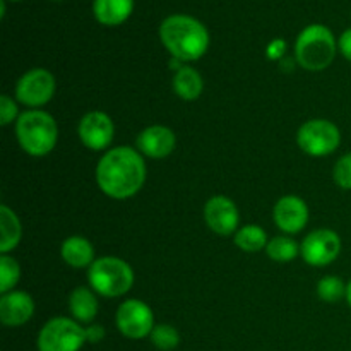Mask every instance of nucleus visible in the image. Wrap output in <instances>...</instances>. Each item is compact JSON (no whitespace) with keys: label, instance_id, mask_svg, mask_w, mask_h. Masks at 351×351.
I'll use <instances>...</instances> for the list:
<instances>
[{"label":"nucleus","instance_id":"obj_7","mask_svg":"<svg viewBox=\"0 0 351 351\" xmlns=\"http://www.w3.org/2000/svg\"><path fill=\"white\" fill-rule=\"evenodd\" d=\"M297 144L308 156H328L335 153L341 144V132L331 120H308L298 129Z\"/></svg>","mask_w":351,"mask_h":351},{"label":"nucleus","instance_id":"obj_17","mask_svg":"<svg viewBox=\"0 0 351 351\" xmlns=\"http://www.w3.org/2000/svg\"><path fill=\"white\" fill-rule=\"evenodd\" d=\"M98 300L93 288L77 287L69 295V311L79 324H91L98 314Z\"/></svg>","mask_w":351,"mask_h":351},{"label":"nucleus","instance_id":"obj_2","mask_svg":"<svg viewBox=\"0 0 351 351\" xmlns=\"http://www.w3.org/2000/svg\"><path fill=\"white\" fill-rule=\"evenodd\" d=\"M160 40L171 57L180 62H195L209 48L208 27L187 14L168 16L160 26Z\"/></svg>","mask_w":351,"mask_h":351},{"label":"nucleus","instance_id":"obj_3","mask_svg":"<svg viewBox=\"0 0 351 351\" xmlns=\"http://www.w3.org/2000/svg\"><path fill=\"white\" fill-rule=\"evenodd\" d=\"M16 136L24 153L34 158L47 156L57 146L58 127L48 112L26 110L16 120Z\"/></svg>","mask_w":351,"mask_h":351},{"label":"nucleus","instance_id":"obj_21","mask_svg":"<svg viewBox=\"0 0 351 351\" xmlns=\"http://www.w3.org/2000/svg\"><path fill=\"white\" fill-rule=\"evenodd\" d=\"M233 240H235V245L239 247L240 250L250 254L266 249L267 242H269L264 228H261V226L257 225H247L242 226L240 230H237Z\"/></svg>","mask_w":351,"mask_h":351},{"label":"nucleus","instance_id":"obj_22","mask_svg":"<svg viewBox=\"0 0 351 351\" xmlns=\"http://www.w3.org/2000/svg\"><path fill=\"white\" fill-rule=\"evenodd\" d=\"M266 254L269 259L276 261V263H291L300 254V245L287 235L274 237L267 242Z\"/></svg>","mask_w":351,"mask_h":351},{"label":"nucleus","instance_id":"obj_29","mask_svg":"<svg viewBox=\"0 0 351 351\" xmlns=\"http://www.w3.org/2000/svg\"><path fill=\"white\" fill-rule=\"evenodd\" d=\"M338 50L341 51V55L346 58V60L351 62V27H348L346 31H343V34L339 36Z\"/></svg>","mask_w":351,"mask_h":351},{"label":"nucleus","instance_id":"obj_14","mask_svg":"<svg viewBox=\"0 0 351 351\" xmlns=\"http://www.w3.org/2000/svg\"><path fill=\"white\" fill-rule=\"evenodd\" d=\"M177 137L173 130L165 125L146 127L136 139V149L153 160H161L173 153Z\"/></svg>","mask_w":351,"mask_h":351},{"label":"nucleus","instance_id":"obj_8","mask_svg":"<svg viewBox=\"0 0 351 351\" xmlns=\"http://www.w3.org/2000/svg\"><path fill=\"white\" fill-rule=\"evenodd\" d=\"M57 89L55 75L43 67L31 69L24 72L16 84V99L21 105L31 110H38L51 101Z\"/></svg>","mask_w":351,"mask_h":351},{"label":"nucleus","instance_id":"obj_20","mask_svg":"<svg viewBox=\"0 0 351 351\" xmlns=\"http://www.w3.org/2000/svg\"><path fill=\"white\" fill-rule=\"evenodd\" d=\"M23 237L19 218L9 206H0V254H9L16 249Z\"/></svg>","mask_w":351,"mask_h":351},{"label":"nucleus","instance_id":"obj_23","mask_svg":"<svg viewBox=\"0 0 351 351\" xmlns=\"http://www.w3.org/2000/svg\"><path fill=\"white\" fill-rule=\"evenodd\" d=\"M21 278V267L16 259L9 256V254H2L0 256V293H9L14 290Z\"/></svg>","mask_w":351,"mask_h":351},{"label":"nucleus","instance_id":"obj_25","mask_svg":"<svg viewBox=\"0 0 351 351\" xmlns=\"http://www.w3.org/2000/svg\"><path fill=\"white\" fill-rule=\"evenodd\" d=\"M149 339L154 345V348H158L160 351H173L178 345H180V335H178L177 329L170 324L154 326Z\"/></svg>","mask_w":351,"mask_h":351},{"label":"nucleus","instance_id":"obj_9","mask_svg":"<svg viewBox=\"0 0 351 351\" xmlns=\"http://www.w3.org/2000/svg\"><path fill=\"white\" fill-rule=\"evenodd\" d=\"M117 329L129 339L149 338L154 329V315L147 304L137 298L122 302L115 315Z\"/></svg>","mask_w":351,"mask_h":351},{"label":"nucleus","instance_id":"obj_30","mask_svg":"<svg viewBox=\"0 0 351 351\" xmlns=\"http://www.w3.org/2000/svg\"><path fill=\"white\" fill-rule=\"evenodd\" d=\"M267 53H269V58H280L281 55L285 53V41L274 40L273 43L269 45V50H267Z\"/></svg>","mask_w":351,"mask_h":351},{"label":"nucleus","instance_id":"obj_31","mask_svg":"<svg viewBox=\"0 0 351 351\" xmlns=\"http://www.w3.org/2000/svg\"><path fill=\"white\" fill-rule=\"evenodd\" d=\"M346 302H348V305L351 308V281L348 283V287H346Z\"/></svg>","mask_w":351,"mask_h":351},{"label":"nucleus","instance_id":"obj_1","mask_svg":"<svg viewBox=\"0 0 351 351\" xmlns=\"http://www.w3.org/2000/svg\"><path fill=\"white\" fill-rule=\"evenodd\" d=\"M146 182L143 154L130 146L108 149L96 167V184L108 197L122 201L134 197Z\"/></svg>","mask_w":351,"mask_h":351},{"label":"nucleus","instance_id":"obj_15","mask_svg":"<svg viewBox=\"0 0 351 351\" xmlns=\"http://www.w3.org/2000/svg\"><path fill=\"white\" fill-rule=\"evenodd\" d=\"M34 314V302L26 291L12 290L0 298V322L7 328H19L31 321Z\"/></svg>","mask_w":351,"mask_h":351},{"label":"nucleus","instance_id":"obj_16","mask_svg":"<svg viewBox=\"0 0 351 351\" xmlns=\"http://www.w3.org/2000/svg\"><path fill=\"white\" fill-rule=\"evenodd\" d=\"M60 256L65 264H69L74 269L82 267H91L95 263V247L84 237H69L64 240L60 247Z\"/></svg>","mask_w":351,"mask_h":351},{"label":"nucleus","instance_id":"obj_28","mask_svg":"<svg viewBox=\"0 0 351 351\" xmlns=\"http://www.w3.org/2000/svg\"><path fill=\"white\" fill-rule=\"evenodd\" d=\"M86 329V343H91V345H96V343L103 341L105 339V328L99 324H91Z\"/></svg>","mask_w":351,"mask_h":351},{"label":"nucleus","instance_id":"obj_5","mask_svg":"<svg viewBox=\"0 0 351 351\" xmlns=\"http://www.w3.org/2000/svg\"><path fill=\"white\" fill-rule=\"evenodd\" d=\"M88 281L89 287L101 297L117 298L132 288L134 271L120 257H98L88 269Z\"/></svg>","mask_w":351,"mask_h":351},{"label":"nucleus","instance_id":"obj_19","mask_svg":"<svg viewBox=\"0 0 351 351\" xmlns=\"http://www.w3.org/2000/svg\"><path fill=\"white\" fill-rule=\"evenodd\" d=\"M204 81L201 74L191 65H182L173 74V91L178 98L185 101H194L202 95Z\"/></svg>","mask_w":351,"mask_h":351},{"label":"nucleus","instance_id":"obj_4","mask_svg":"<svg viewBox=\"0 0 351 351\" xmlns=\"http://www.w3.org/2000/svg\"><path fill=\"white\" fill-rule=\"evenodd\" d=\"M338 51V41L324 24H311L298 34L295 43V58L305 71L319 72L332 64Z\"/></svg>","mask_w":351,"mask_h":351},{"label":"nucleus","instance_id":"obj_11","mask_svg":"<svg viewBox=\"0 0 351 351\" xmlns=\"http://www.w3.org/2000/svg\"><path fill=\"white\" fill-rule=\"evenodd\" d=\"M115 127L105 112H89L79 120L77 136L81 143L91 151H105L112 144Z\"/></svg>","mask_w":351,"mask_h":351},{"label":"nucleus","instance_id":"obj_27","mask_svg":"<svg viewBox=\"0 0 351 351\" xmlns=\"http://www.w3.org/2000/svg\"><path fill=\"white\" fill-rule=\"evenodd\" d=\"M19 108L14 98H10L9 95L0 96V125H9L14 120L19 119Z\"/></svg>","mask_w":351,"mask_h":351},{"label":"nucleus","instance_id":"obj_24","mask_svg":"<svg viewBox=\"0 0 351 351\" xmlns=\"http://www.w3.org/2000/svg\"><path fill=\"white\" fill-rule=\"evenodd\" d=\"M346 287L341 278L324 276L317 283V295L326 304H336L341 298H346Z\"/></svg>","mask_w":351,"mask_h":351},{"label":"nucleus","instance_id":"obj_10","mask_svg":"<svg viewBox=\"0 0 351 351\" xmlns=\"http://www.w3.org/2000/svg\"><path fill=\"white\" fill-rule=\"evenodd\" d=\"M300 254L308 266L324 267L338 259L341 254V239L336 232L328 228L308 233L302 242Z\"/></svg>","mask_w":351,"mask_h":351},{"label":"nucleus","instance_id":"obj_18","mask_svg":"<svg viewBox=\"0 0 351 351\" xmlns=\"http://www.w3.org/2000/svg\"><path fill=\"white\" fill-rule=\"evenodd\" d=\"M134 10V0H93V14L105 26L125 23Z\"/></svg>","mask_w":351,"mask_h":351},{"label":"nucleus","instance_id":"obj_12","mask_svg":"<svg viewBox=\"0 0 351 351\" xmlns=\"http://www.w3.org/2000/svg\"><path fill=\"white\" fill-rule=\"evenodd\" d=\"M204 221L216 235H233L240 221L237 204L226 195H215L204 206Z\"/></svg>","mask_w":351,"mask_h":351},{"label":"nucleus","instance_id":"obj_26","mask_svg":"<svg viewBox=\"0 0 351 351\" xmlns=\"http://www.w3.org/2000/svg\"><path fill=\"white\" fill-rule=\"evenodd\" d=\"M332 177H335L336 185L343 191H351V153L343 154L335 165L332 170Z\"/></svg>","mask_w":351,"mask_h":351},{"label":"nucleus","instance_id":"obj_6","mask_svg":"<svg viewBox=\"0 0 351 351\" xmlns=\"http://www.w3.org/2000/svg\"><path fill=\"white\" fill-rule=\"evenodd\" d=\"M86 345V329L69 317H53L40 329L38 351H79Z\"/></svg>","mask_w":351,"mask_h":351},{"label":"nucleus","instance_id":"obj_13","mask_svg":"<svg viewBox=\"0 0 351 351\" xmlns=\"http://www.w3.org/2000/svg\"><path fill=\"white\" fill-rule=\"evenodd\" d=\"M273 219L281 232L295 235L307 225L308 208L304 199L297 195H285L274 204Z\"/></svg>","mask_w":351,"mask_h":351}]
</instances>
